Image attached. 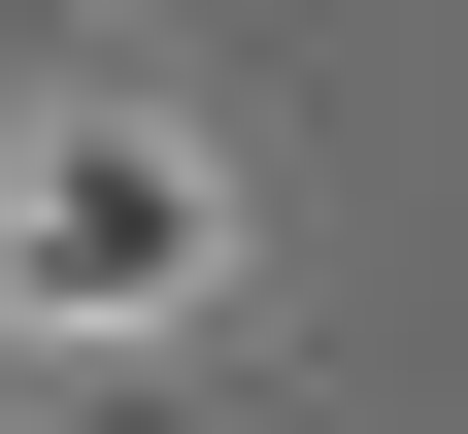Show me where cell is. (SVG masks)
<instances>
[{"mask_svg":"<svg viewBox=\"0 0 468 434\" xmlns=\"http://www.w3.org/2000/svg\"><path fill=\"white\" fill-rule=\"evenodd\" d=\"M201 268H234V201H201V134H134V101L0 167V301H34V334H167Z\"/></svg>","mask_w":468,"mask_h":434,"instance_id":"6da1fadb","label":"cell"}]
</instances>
